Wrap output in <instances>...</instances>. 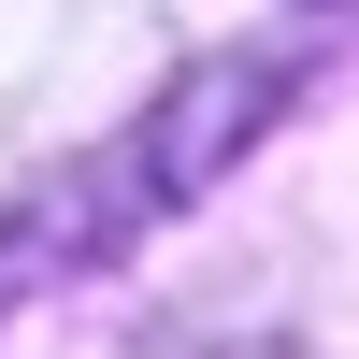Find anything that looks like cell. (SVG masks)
I'll use <instances>...</instances> for the list:
<instances>
[{
  "label": "cell",
  "mask_w": 359,
  "mask_h": 359,
  "mask_svg": "<svg viewBox=\"0 0 359 359\" xmlns=\"http://www.w3.org/2000/svg\"><path fill=\"white\" fill-rule=\"evenodd\" d=\"M287 72L302 57L287 43H259V57H216V72H187L158 115H144L115 158H86V172H57V187H29L15 216H0V302H29L43 273H86V259H115L158 201H187L201 172H230L245 158V130L287 101Z\"/></svg>",
  "instance_id": "1"
}]
</instances>
